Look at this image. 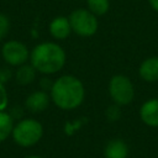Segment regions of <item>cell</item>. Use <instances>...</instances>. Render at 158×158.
Here are the masks:
<instances>
[{
  "mask_svg": "<svg viewBox=\"0 0 158 158\" xmlns=\"http://www.w3.org/2000/svg\"><path fill=\"white\" fill-rule=\"evenodd\" d=\"M10 27H11V22L9 16L0 12V41H2L9 35Z\"/></svg>",
  "mask_w": 158,
  "mask_h": 158,
  "instance_id": "9a60e30c",
  "label": "cell"
},
{
  "mask_svg": "<svg viewBox=\"0 0 158 158\" xmlns=\"http://www.w3.org/2000/svg\"><path fill=\"white\" fill-rule=\"evenodd\" d=\"M51 101L60 110H74L79 107L85 99V88L83 81L73 74H63L53 80L49 90Z\"/></svg>",
  "mask_w": 158,
  "mask_h": 158,
  "instance_id": "6da1fadb",
  "label": "cell"
},
{
  "mask_svg": "<svg viewBox=\"0 0 158 158\" xmlns=\"http://www.w3.org/2000/svg\"><path fill=\"white\" fill-rule=\"evenodd\" d=\"M138 75L147 83L158 81V56L144 58L138 67Z\"/></svg>",
  "mask_w": 158,
  "mask_h": 158,
  "instance_id": "30bf717a",
  "label": "cell"
},
{
  "mask_svg": "<svg viewBox=\"0 0 158 158\" xmlns=\"http://www.w3.org/2000/svg\"><path fill=\"white\" fill-rule=\"evenodd\" d=\"M142 122L149 127H158V98L146 100L139 107Z\"/></svg>",
  "mask_w": 158,
  "mask_h": 158,
  "instance_id": "9c48e42d",
  "label": "cell"
},
{
  "mask_svg": "<svg viewBox=\"0 0 158 158\" xmlns=\"http://www.w3.org/2000/svg\"><path fill=\"white\" fill-rule=\"evenodd\" d=\"M68 19L72 26V31L80 37H91L99 30L98 16H95L88 9H74L69 14Z\"/></svg>",
  "mask_w": 158,
  "mask_h": 158,
  "instance_id": "5b68a950",
  "label": "cell"
},
{
  "mask_svg": "<svg viewBox=\"0 0 158 158\" xmlns=\"http://www.w3.org/2000/svg\"><path fill=\"white\" fill-rule=\"evenodd\" d=\"M105 158H127L128 156V146L121 138L110 139L104 148Z\"/></svg>",
  "mask_w": 158,
  "mask_h": 158,
  "instance_id": "8fae6325",
  "label": "cell"
},
{
  "mask_svg": "<svg viewBox=\"0 0 158 158\" xmlns=\"http://www.w3.org/2000/svg\"><path fill=\"white\" fill-rule=\"evenodd\" d=\"M48 31L49 35L58 41H63L65 38H68L70 36L72 31V26L69 22V19L67 16H56L51 20L49 25H48Z\"/></svg>",
  "mask_w": 158,
  "mask_h": 158,
  "instance_id": "ba28073f",
  "label": "cell"
},
{
  "mask_svg": "<svg viewBox=\"0 0 158 158\" xmlns=\"http://www.w3.org/2000/svg\"><path fill=\"white\" fill-rule=\"evenodd\" d=\"M36 75H37V70L32 67L31 63H25V64L17 67L15 73H14L15 80L20 85L32 84L36 79Z\"/></svg>",
  "mask_w": 158,
  "mask_h": 158,
  "instance_id": "7c38bea8",
  "label": "cell"
},
{
  "mask_svg": "<svg viewBox=\"0 0 158 158\" xmlns=\"http://www.w3.org/2000/svg\"><path fill=\"white\" fill-rule=\"evenodd\" d=\"M148 4L154 11L158 12V0H148Z\"/></svg>",
  "mask_w": 158,
  "mask_h": 158,
  "instance_id": "ffe728a7",
  "label": "cell"
},
{
  "mask_svg": "<svg viewBox=\"0 0 158 158\" xmlns=\"http://www.w3.org/2000/svg\"><path fill=\"white\" fill-rule=\"evenodd\" d=\"M12 77H14V72H12L9 67H2V68H0V81H1L2 84H6L7 81H10Z\"/></svg>",
  "mask_w": 158,
  "mask_h": 158,
  "instance_id": "ac0fdd59",
  "label": "cell"
},
{
  "mask_svg": "<svg viewBox=\"0 0 158 158\" xmlns=\"http://www.w3.org/2000/svg\"><path fill=\"white\" fill-rule=\"evenodd\" d=\"M52 84H53V81L49 80V78H48L47 75H44V77L41 78V80H40L41 90H44V91H49L51 88H52Z\"/></svg>",
  "mask_w": 158,
  "mask_h": 158,
  "instance_id": "d6986e66",
  "label": "cell"
},
{
  "mask_svg": "<svg viewBox=\"0 0 158 158\" xmlns=\"http://www.w3.org/2000/svg\"><path fill=\"white\" fill-rule=\"evenodd\" d=\"M43 136L42 123L32 117L21 118L14 125L11 137L14 142L20 147H32L37 144Z\"/></svg>",
  "mask_w": 158,
  "mask_h": 158,
  "instance_id": "3957f363",
  "label": "cell"
},
{
  "mask_svg": "<svg viewBox=\"0 0 158 158\" xmlns=\"http://www.w3.org/2000/svg\"><path fill=\"white\" fill-rule=\"evenodd\" d=\"M14 125L15 123H14L12 115L9 114L6 110L0 111V143L6 141L11 136Z\"/></svg>",
  "mask_w": 158,
  "mask_h": 158,
  "instance_id": "4fadbf2b",
  "label": "cell"
},
{
  "mask_svg": "<svg viewBox=\"0 0 158 158\" xmlns=\"http://www.w3.org/2000/svg\"><path fill=\"white\" fill-rule=\"evenodd\" d=\"M86 9L98 17L102 16L110 9V0H86Z\"/></svg>",
  "mask_w": 158,
  "mask_h": 158,
  "instance_id": "5bb4252c",
  "label": "cell"
},
{
  "mask_svg": "<svg viewBox=\"0 0 158 158\" xmlns=\"http://www.w3.org/2000/svg\"><path fill=\"white\" fill-rule=\"evenodd\" d=\"M120 115H121L120 106L116 105V104H114V105H111L106 109V117L110 121H116L117 118H120Z\"/></svg>",
  "mask_w": 158,
  "mask_h": 158,
  "instance_id": "e0dca14e",
  "label": "cell"
},
{
  "mask_svg": "<svg viewBox=\"0 0 158 158\" xmlns=\"http://www.w3.org/2000/svg\"><path fill=\"white\" fill-rule=\"evenodd\" d=\"M25 158H42L40 156H28V157H25Z\"/></svg>",
  "mask_w": 158,
  "mask_h": 158,
  "instance_id": "44dd1931",
  "label": "cell"
},
{
  "mask_svg": "<svg viewBox=\"0 0 158 158\" xmlns=\"http://www.w3.org/2000/svg\"><path fill=\"white\" fill-rule=\"evenodd\" d=\"M67 54L63 47L52 41H46L36 44L30 52V63L43 75H52L63 69L65 65Z\"/></svg>",
  "mask_w": 158,
  "mask_h": 158,
  "instance_id": "7a4b0ae2",
  "label": "cell"
},
{
  "mask_svg": "<svg viewBox=\"0 0 158 158\" xmlns=\"http://www.w3.org/2000/svg\"><path fill=\"white\" fill-rule=\"evenodd\" d=\"M51 102V96L44 90H36L27 95L25 99V107L33 114L44 111Z\"/></svg>",
  "mask_w": 158,
  "mask_h": 158,
  "instance_id": "52a82bcc",
  "label": "cell"
},
{
  "mask_svg": "<svg viewBox=\"0 0 158 158\" xmlns=\"http://www.w3.org/2000/svg\"><path fill=\"white\" fill-rule=\"evenodd\" d=\"M107 91L112 102L118 106H126L135 99V85L125 74L112 75L109 80Z\"/></svg>",
  "mask_w": 158,
  "mask_h": 158,
  "instance_id": "277c9868",
  "label": "cell"
},
{
  "mask_svg": "<svg viewBox=\"0 0 158 158\" xmlns=\"http://www.w3.org/2000/svg\"><path fill=\"white\" fill-rule=\"evenodd\" d=\"M28 47L19 40H9L2 43L0 48V56L4 62L10 67H20L30 60Z\"/></svg>",
  "mask_w": 158,
  "mask_h": 158,
  "instance_id": "8992f818",
  "label": "cell"
},
{
  "mask_svg": "<svg viewBox=\"0 0 158 158\" xmlns=\"http://www.w3.org/2000/svg\"><path fill=\"white\" fill-rule=\"evenodd\" d=\"M9 106V94L5 84L0 81V111H5Z\"/></svg>",
  "mask_w": 158,
  "mask_h": 158,
  "instance_id": "2e32d148",
  "label": "cell"
}]
</instances>
